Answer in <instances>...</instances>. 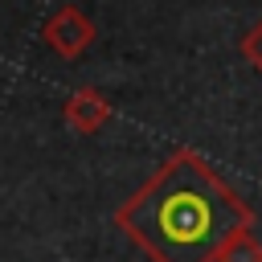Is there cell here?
I'll return each instance as SVG.
<instances>
[{"label":"cell","mask_w":262,"mask_h":262,"mask_svg":"<svg viewBox=\"0 0 262 262\" xmlns=\"http://www.w3.org/2000/svg\"><path fill=\"white\" fill-rule=\"evenodd\" d=\"M119 225L156 262H213L237 229H250V209L196 151H176L119 209Z\"/></svg>","instance_id":"6da1fadb"},{"label":"cell","mask_w":262,"mask_h":262,"mask_svg":"<svg viewBox=\"0 0 262 262\" xmlns=\"http://www.w3.org/2000/svg\"><path fill=\"white\" fill-rule=\"evenodd\" d=\"M41 37H45V45H49L53 53H61V57H78V53L94 41V25L82 16V8L66 4V8H57V12L45 20Z\"/></svg>","instance_id":"7a4b0ae2"},{"label":"cell","mask_w":262,"mask_h":262,"mask_svg":"<svg viewBox=\"0 0 262 262\" xmlns=\"http://www.w3.org/2000/svg\"><path fill=\"white\" fill-rule=\"evenodd\" d=\"M61 115H66V123H70L78 135H94V131H98V127L111 119V102H106L98 90L82 86V90H78V94L66 102V111H61Z\"/></svg>","instance_id":"3957f363"},{"label":"cell","mask_w":262,"mask_h":262,"mask_svg":"<svg viewBox=\"0 0 262 262\" xmlns=\"http://www.w3.org/2000/svg\"><path fill=\"white\" fill-rule=\"evenodd\" d=\"M213 262H262V242H258L250 229H237V233L217 250Z\"/></svg>","instance_id":"277c9868"},{"label":"cell","mask_w":262,"mask_h":262,"mask_svg":"<svg viewBox=\"0 0 262 262\" xmlns=\"http://www.w3.org/2000/svg\"><path fill=\"white\" fill-rule=\"evenodd\" d=\"M242 57L262 74V25H254V29L242 37Z\"/></svg>","instance_id":"5b68a950"}]
</instances>
